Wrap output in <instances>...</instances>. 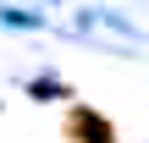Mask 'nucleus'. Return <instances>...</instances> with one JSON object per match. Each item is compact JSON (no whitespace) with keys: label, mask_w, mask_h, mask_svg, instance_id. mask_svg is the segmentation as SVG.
Wrapping results in <instances>:
<instances>
[{"label":"nucleus","mask_w":149,"mask_h":143,"mask_svg":"<svg viewBox=\"0 0 149 143\" xmlns=\"http://www.w3.org/2000/svg\"><path fill=\"white\" fill-rule=\"evenodd\" d=\"M66 138H77V143H111V127L94 116V110H66Z\"/></svg>","instance_id":"1"}]
</instances>
